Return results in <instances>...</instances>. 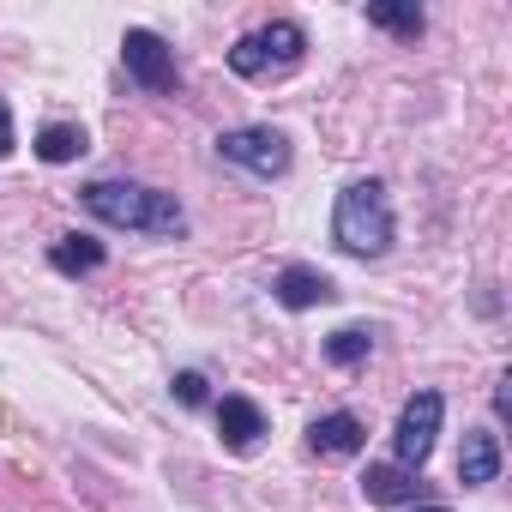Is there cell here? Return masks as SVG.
Wrapping results in <instances>:
<instances>
[{
	"mask_svg": "<svg viewBox=\"0 0 512 512\" xmlns=\"http://www.w3.org/2000/svg\"><path fill=\"white\" fill-rule=\"evenodd\" d=\"M500 476V440L494 434H464V452H458V482L464 488H488Z\"/></svg>",
	"mask_w": 512,
	"mask_h": 512,
	"instance_id": "obj_10",
	"label": "cell"
},
{
	"mask_svg": "<svg viewBox=\"0 0 512 512\" xmlns=\"http://www.w3.org/2000/svg\"><path fill=\"white\" fill-rule=\"evenodd\" d=\"M85 211L115 223V229H139V235H181L187 229V211L175 205V193H157L139 181H91Z\"/></svg>",
	"mask_w": 512,
	"mask_h": 512,
	"instance_id": "obj_1",
	"label": "cell"
},
{
	"mask_svg": "<svg viewBox=\"0 0 512 512\" xmlns=\"http://www.w3.org/2000/svg\"><path fill=\"white\" fill-rule=\"evenodd\" d=\"M308 440H314V452H326V458H356V452L368 446V428H362L350 410H332V416H320V422L308 428Z\"/></svg>",
	"mask_w": 512,
	"mask_h": 512,
	"instance_id": "obj_9",
	"label": "cell"
},
{
	"mask_svg": "<svg viewBox=\"0 0 512 512\" xmlns=\"http://www.w3.org/2000/svg\"><path fill=\"white\" fill-rule=\"evenodd\" d=\"M332 241L356 260H380L392 247V199L380 181H356L338 193V211H332Z\"/></svg>",
	"mask_w": 512,
	"mask_h": 512,
	"instance_id": "obj_2",
	"label": "cell"
},
{
	"mask_svg": "<svg viewBox=\"0 0 512 512\" xmlns=\"http://www.w3.org/2000/svg\"><path fill=\"white\" fill-rule=\"evenodd\" d=\"M49 266L55 272H97L103 266V241H91V235H67V241H55V253H49Z\"/></svg>",
	"mask_w": 512,
	"mask_h": 512,
	"instance_id": "obj_13",
	"label": "cell"
},
{
	"mask_svg": "<svg viewBox=\"0 0 512 512\" xmlns=\"http://www.w3.org/2000/svg\"><path fill=\"white\" fill-rule=\"evenodd\" d=\"M121 61H127V73L145 91H175V55H169V43L157 31H127L121 37Z\"/></svg>",
	"mask_w": 512,
	"mask_h": 512,
	"instance_id": "obj_6",
	"label": "cell"
},
{
	"mask_svg": "<svg viewBox=\"0 0 512 512\" xmlns=\"http://www.w3.org/2000/svg\"><path fill=\"white\" fill-rule=\"evenodd\" d=\"M416 488H422V476L404 464H368V476H362V494L374 506H404V500H416Z\"/></svg>",
	"mask_w": 512,
	"mask_h": 512,
	"instance_id": "obj_11",
	"label": "cell"
},
{
	"mask_svg": "<svg viewBox=\"0 0 512 512\" xmlns=\"http://www.w3.org/2000/svg\"><path fill=\"white\" fill-rule=\"evenodd\" d=\"M91 151V139H85V127H73V121H49L43 133H37V157L43 163H79Z\"/></svg>",
	"mask_w": 512,
	"mask_h": 512,
	"instance_id": "obj_12",
	"label": "cell"
},
{
	"mask_svg": "<svg viewBox=\"0 0 512 512\" xmlns=\"http://www.w3.org/2000/svg\"><path fill=\"white\" fill-rule=\"evenodd\" d=\"M368 350H374V332H362V326H344V332H332V338H326V356H332L338 368L368 362Z\"/></svg>",
	"mask_w": 512,
	"mask_h": 512,
	"instance_id": "obj_14",
	"label": "cell"
},
{
	"mask_svg": "<svg viewBox=\"0 0 512 512\" xmlns=\"http://www.w3.org/2000/svg\"><path fill=\"white\" fill-rule=\"evenodd\" d=\"M272 296L284 302V308H320V302H332L338 290H332V278L326 272H314V266H284L278 272V284H272Z\"/></svg>",
	"mask_w": 512,
	"mask_h": 512,
	"instance_id": "obj_8",
	"label": "cell"
},
{
	"mask_svg": "<svg viewBox=\"0 0 512 512\" xmlns=\"http://www.w3.org/2000/svg\"><path fill=\"white\" fill-rule=\"evenodd\" d=\"M422 512H446V506H422Z\"/></svg>",
	"mask_w": 512,
	"mask_h": 512,
	"instance_id": "obj_18",
	"label": "cell"
},
{
	"mask_svg": "<svg viewBox=\"0 0 512 512\" xmlns=\"http://www.w3.org/2000/svg\"><path fill=\"white\" fill-rule=\"evenodd\" d=\"M217 151H223L229 163L253 169V175H266V181L290 169V139H284L278 127H235V133L217 139Z\"/></svg>",
	"mask_w": 512,
	"mask_h": 512,
	"instance_id": "obj_4",
	"label": "cell"
},
{
	"mask_svg": "<svg viewBox=\"0 0 512 512\" xmlns=\"http://www.w3.org/2000/svg\"><path fill=\"white\" fill-rule=\"evenodd\" d=\"M175 398L181 404H205V374H175Z\"/></svg>",
	"mask_w": 512,
	"mask_h": 512,
	"instance_id": "obj_16",
	"label": "cell"
},
{
	"mask_svg": "<svg viewBox=\"0 0 512 512\" xmlns=\"http://www.w3.org/2000/svg\"><path fill=\"white\" fill-rule=\"evenodd\" d=\"M440 416H446V398L440 392H416L398 416V464L404 470H422L428 452H434V434H440Z\"/></svg>",
	"mask_w": 512,
	"mask_h": 512,
	"instance_id": "obj_5",
	"label": "cell"
},
{
	"mask_svg": "<svg viewBox=\"0 0 512 512\" xmlns=\"http://www.w3.org/2000/svg\"><path fill=\"white\" fill-rule=\"evenodd\" d=\"M368 25H380V31H392V37H422V7H368Z\"/></svg>",
	"mask_w": 512,
	"mask_h": 512,
	"instance_id": "obj_15",
	"label": "cell"
},
{
	"mask_svg": "<svg viewBox=\"0 0 512 512\" xmlns=\"http://www.w3.org/2000/svg\"><path fill=\"white\" fill-rule=\"evenodd\" d=\"M302 49H308L302 25L278 19V25H266V31L241 37V43L229 49V67H235L241 79H260V73H272V67H296V61H302Z\"/></svg>",
	"mask_w": 512,
	"mask_h": 512,
	"instance_id": "obj_3",
	"label": "cell"
},
{
	"mask_svg": "<svg viewBox=\"0 0 512 512\" xmlns=\"http://www.w3.org/2000/svg\"><path fill=\"white\" fill-rule=\"evenodd\" d=\"M217 434H223L229 452H247L253 440L266 434V410L253 404V398H223V404H217Z\"/></svg>",
	"mask_w": 512,
	"mask_h": 512,
	"instance_id": "obj_7",
	"label": "cell"
},
{
	"mask_svg": "<svg viewBox=\"0 0 512 512\" xmlns=\"http://www.w3.org/2000/svg\"><path fill=\"white\" fill-rule=\"evenodd\" d=\"M13 151V109H7V97H0V157Z\"/></svg>",
	"mask_w": 512,
	"mask_h": 512,
	"instance_id": "obj_17",
	"label": "cell"
}]
</instances>
